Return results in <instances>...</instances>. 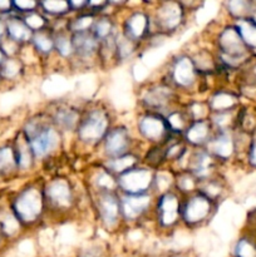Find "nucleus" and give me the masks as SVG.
Instances as JSON below:
<instances>
[{"label":"nucleus","instance_id":"1","mask_svg":"<svg viewBox=\"0 0 256 257\" xmlns=\"http://www.w3.org/2000/svg\"><path fill=\"white\" fill-rule=\"evenodd\" d=\"M13 210L22 222H34L43 211V196L40 191L34 187L22 191L13 203Z\"/></svg>","mask_w":256,"mask_h":257},{"label":"nucleus","instance_id":"2","mask_svg":"<svg viewBox=\"0 0 256 257\" xmlns=\"http://www.w3.org/2000/svg\"><path fill=\"white\" fill-rule=\"evenodd\" d=\"M25 133L34 157L42 158L49 155L59 143V135L52 127H39L33 123L28 125Z\"/></svg>","mask_w":256,"mask_h":257},{"label":"nucleus","instance_id":"3","mask_svg":"<svg viewBox=\"0 0 256 257\" xmlns=\"http://www.w3.org/2000/svg\"><path fill=\"white\" fill-rule=\"evenodd\" d=\"M108 118L102 110H92L79 125L80 140L88 143L100 141L107 133Z\"/></svg>","mask_w":256,"mask_h":257},{"label":"nucleus","instance_id":"4","mask_svg":"<svg viewBox=\"0 0 256 257\" xmlns=\"http://www.w3.org/2000/svg\"><path fill=\"white\" fill-rule=\"evenodd\" d=\"M152 175L145 168H131L119 175L118 183L127 195H143L152 183Z\"/></svg>","mask_w":256,"mask_h":257},{"label":"nucleus","instance_id":"5","mask_svg":"<svg viewBox=\"0 0 256 257\" xmlns=\"http://www.w3.org/2000/svg\"><path fill=\"white\" fill-rule=\"evenodd\" d=\"M211 211V200L205 195L193 196L186 203L182 211L183 218L187 223H198L205 220Z\"/></svg>","mask_w":256,"mask_h":257},{"label":"nucleus","instance_id":"6","mask_svg":"<svg viewBox=\"0 0 256 257\" xmlns=\"http://www.w3.org/2000/svg\"><path fill=\"white\" fill-rule=\"evenodd\" d=\"M218 43H220L221 50L227 59L240 57L245 52V43H243L240 33L235 28H227L223 30L220 35Z\"/></svg>","mask_w":256,"mask_h":257},{"label":"nucleus","instance_id":"7","mask_svg":"<svg viewBox=\"0 0 256 257\" xmlns=\"http://www.w3.org/2000/svg\"><path fill=\"white\" fill-rule=\"evenodd\" d=\"M130 146V136L124 128H115L110 131L105 137V152L110 157H120L124 156Z\"/></svg>","mask_w":256,"mask_h":257},{"label":"nucleus","instance_id":"8","mask_svg":"<svg viewBox=\"0 0 256 257\" xmlns=\"http://www.w3.org/2000/svg\"><path fill=\"white\" fill-rule=\"evenodd\" d=\"M151 198L147 195H125L120 201V211L127 220L140 217L150 206Z\"/></svg>","mask_w":256,"mask_h":257},{"label":"nucleus","instance_id":"9","mask_svg":"<svg viewBox=\"0 0 256 257\" xmlns=\"http://www.w3.org/2000/svg\"><path fill=\"white\" fill-rule=\"evenodd\" d=\"M45 196L55 207H68L72 202V190L68 182L63 180H55L50 182L45 191Z\"/></svg>","mask_w":256,"mask_h":257},{"label":"nucleus","instance_id":"10","mask_svg":"<svg viewBox=\"0 0 256 257\" xmlns=\"http://www.w3.org/2000/svg\"><path fill=\"white\" fill-rule=\"evenodd\" d=\"M183 17L182 8L177 3H165L157 12V23L165 30H172L178 27Z\"/></svg>","mask_w":256,"mask_h":257},{"label":"nucleus","instance_id":"11","mask_svg":"<svg viewBox=\"0 0 256 257\" xmlns=\"http://www.w3.org/2000/svg\"><path fill=\"white\" fill-rule=\"evenodd\" d=\"M180 213L178 200L173 193H166L158 202V217L163 226H172Z\"/></svg>","mask_w":256,"mask_h":257},{"label":"nucleus","instance_id":"12","mask_svg":"<svg viewBox=\"0 0 256 257\" xmlns=\"http://www.w3.org/2000/svg\"><path fill=\"white\" fill-rule=\"evenodd\" d=\"M196 68L188 57H180L176 60L172 69V77L176 84L180 87H188L195 82Z\"/></svg>","mask_w":256,"mask_h":257},{"label":"nucleus","instance_id":"13","mask_svg":"<svg viewBox=\"0 0 256 257\" xmlns=\"http://www.w3.org/2000/svg\"><path fill=\"white\" fill-rule=\"evenodd\" d=\"M140 132L145 138L150 141H158L166 133V123L157 115H146L140 120Z\"/></svg>","mask_w":256,"mask_h":257},{"label":"nucleus","instance_id":"14","mask_svg":"<svg viewBox=\"0 0 256 257\" xmlns=\"http://www.w3.org/2000/svg\"><path fill=\"white\" fill-rule=\"evenodd\" d=\"M98 208H99L102 220L108 226L114 225L120 211V205L118 202L117 197L110 192L103 193L99 197V201H98Z\"/></svg>","mask_w":256,"mask_h":257},{"label":"nucleus","instance_id":"15","mask_svg":"<svg viewBox=\"0 0 256 257\" xmlns=\"http://www.w3.org/2000/svg\"><path fill=\"white\" fill-rule=\"evenodd\" d=\"M7 28V37L14 40L15 43L28 42L33 38V32L28 28L25 22L18 17H9L5 20Z\"/></svg>","mask_w":256,"mask_h":257},{"label":"nucleus","instance_id":"16","mask_svg":"<svg viewBox=\"0 0 256 257\" xmlns=\"http://www.w3.org/2000/svg\"><path fill=\"white\" fill-rule=\"evenodd\" d=\"M98 42L99 40L95 38V35L89 32L75 33L72 39L74 50L83 57L92 55L98 49Z\"/></svg>","mask_w":256,"mask_h":257},{"label":"nucleus","instance_id":"17","mask_svg":"<svg viewBox=\"0 0 256 257\" xmlns=\"http://www.w3.org/2000/svg\"><path fill=\"white\" fill-rule=\"evenodd\" d=\"M148 19L143 13H136L125 23V33L130 39H138L147 32Z\"/></svg>","mask_w":256,"mask_h":257},{"label":"nucleus","instance_id":"18","mask_svg":"<svg viewBox=\"0 0 256 257\" xmlns=\"http://www.w3.org/2000/svg\"><path fill=\"white\" fill-rule=\"evenodd\" d=\"M210 150L216 157L228 158L233 152V141L227 133H220L210 143Z\"/></svg>","mask_w":256,"mask_h":257},{"label":"nucleus","instance_id":"19","mask_svg":"<svg viewBox=\"0 0 256 257\" xmlns=\"http://www.w3.org/2000/svg\"><path fill=\"white\" fill-rule=\"evenodd\" d=\"M210 136V125L205 120H196L186 132V138L192 145H203Z\"/></svg>","mask_w":256,"mask_h":257},{"label":"nucleus","instance_id":"20","mask_svg":"<svg viewBox=\"0 0 256 257\" xmlns=\"http://www.w3.org/2000/svg\"><path fill=\"white\" fill-rule=\"evenodd\" d=\"M15 167L18 166L14 148L10 146L0 147V175H7V173L12 172Z\"/></svg>","mask_w":256,"mask_h":257},{"label":"nucleus","instance_id":"21","mask_svg":"<svg viewBox=\"0 0 256 257\" xmlns=\"http://www.w3.org/2000/svg\"><path fill=\"white\" fill-rule=\"evenodd\" d=\"M237 32L240 33L243 43L256 47V23L242 19L238 22Z\"/></svg>","mask_w":256,"mask_h":257},{"label":"nucleus","instance_id":"22","mask_svg":"<svg viewBox=\"0 0 256 257\" xmlns=\"http://www.w3.org/2000/svg\"><path fill=\"white\" fill-rule=\"evenodd\" d=\"M15 151V158H17V166L20 170H27L30 167L33 162V155L32 150H30L29 143L28 145H18Z\"/></svg>","mask_w":256,"mask_h":257},{"label":"nucleus","instance_id":"23","mask_svg":"<svg viewBox=\"0 0 256 257\" xmlns=\"http://www.w3.org/2000/svg\"><path fill=\"white\" fill-rule=\"evenodd\" d=\"M211 167V158L206 153H200L195 157V160L191 163V170L197 177H205L207 176Z\"/></svg>","mask_w":256,"mask_h":257},{"label":"nucleus","instance_id":"24","mask_svg":"<svg viewBox=\"0 0 256 257\" xmlns=\"http://www.w3.org/2000/svg\"><path fill=\"white\" fill-rule=\"evenodd\" d=\"M78 122V115L70 109H59L55 113V123L64 130H72Z\"/></svg>","mask_w":256,"mask_h":257},{"label":"nucleus","instance_id":"25","mask_svg":"<svg viewBox=\"0 0 256 257\" xmlns=\"http://www.w3.org/2000/svg\"><path fill=\"white\" fill-rule=\"evenodd\" d=\"M135 162H136V158L133 157V156L124 155L112 160L108 166H109V168L113 171V172H117L119 173V175H122V173H124L125 171L131 170L132 166L135 165Z\"/></svg>","mask_w":256,"mask_h":257},{"label":"nucleus","instance_id":"26","mask_svg":"<svg viewBox=\"0 0 256 257\" xmlns=\"http://www.w3.org/2000/svg\"><path fill=\"white\" fill-rule=\"evenodd\" d=\"M235 104V98L228 93H217L211 100V105L216 112H225Z\"/></svg>","mask_w":256,"mask_h":257},{"label":"nucleus","instance_id":"27","mask_svg":"<svg viewBox=\"0 0 256 257\" xmlns=\"http://www.w3.org/2000/svg\"><path fill=\"white\" fill-rule=\"evenodd\" d=\"M20 72V63L14 58H5L0 65V77L5 79H12L17 77Z\"/></svg>","mask_w":256,"mask_h":257},{"label":"nucleus","instance_id":"28","mask_svg":"<svg viewBox=\"0 0 256 257\" xmlns=\"http://www.w3.org/2000/svg\"><path fill=\"white\" fill-rule=\"evenodd\" d=\"M32 40L34 43L35 48L42 53H49L54 48V40L43 32H38L33 34Z\"/></svg>","mask_w":256,"mask_h":257},{"label":"nucleus","instance_id":"29","mask_svg":"<svg viewBox=\"0 0 256 257\" xmlns=\"http://www.w3.org/2000/svg\"><path fill=\"white\" fill-rule=\"evenodd\" d=\"M168 100V92L165 88H156L151 89L146 95V102L153 107H161Z\"/></svg>","mask_w":256,"mask_h":257},{"label":"nucleus","instance_id":"30","mask_svg":"<svg viewBox=\"0 0 256 257\" xmlns=\"http://www.w3.org/2000/svg\"><path fill=\"white\" fill-rule=\"evenodd\" d=\"M40 5H42L45 12L54 15L64 14V13H67L70 9L69 2H62V0H59V2H57V0H49V2L42 3Z\"/></svg>","mask_w":256,"mask_h":257},{"label":"nucleus","instance_id":"31","mask_svg":"<svg viewBox=\"0 0 256 257\" xmlns=\"http://www.w3.org/2000/svg\"><path fill=\"white\" fill-rule=\"evenodd\" d=\"M54 47L55 49L58 50V53H59L60 55H63V57H69L73 53V50H74L72 39H69L65 34H59L55 38Z\"/></svg>","mask_w":256,"mask_h":257},{"label":"nucleus","instance_id":"32","mask_svg":"<svg viewBox=\"0 0 256 257\" xmlns=\"http://www.w3.org/2000/svg\"><path fill=\"white\" fill-rule=\"evenodd\" d=\"M135 52L133 40L130 39L127 35H123L117 39V54L120 59H125Z\"/></svg>","mask_w":256,"mask_h":257},{"label":"nucleus","instance_id":"33","mask_svg":"<svg viewBox=\"0 0 256 257\" xmlns=\"http://www.w3.org/2000/svg\"><path fill=\"white\" fill-rule=\"evenodd\" d=\"M112 23L108 19H105V18H102V19L97 20L93 24V34L95 35L98 40L104 39V38H107L112 33Z\"/></svg>","mask_w":256,"mask_h":257},{"label":"nucleus","instance_id":"34","mask_svg":"<svg viewBox=\"0 0 256 257\" xmlns=\"http://www.w3.org/2000/svg\"><path fill=\"white\" fill-rule=\"evenodd\" d=\"M18 227H19V220L15 215L4 213L3 217L0 218V228H2L3 232L8 233V235H13L18 230Z\"/></svg>","mask_w":256,"mask_h":257},{"label":"nucleus","instance_id":"35","mask_svg":"<svg viewBox=\"0 0 256 257\" xmlns=\"http://www.w3.org/2000/svg\"><path fill=\"white\" fill-rule=\"evenodd\" d=\"M93 24H94V20H93L92 15H82V17L73 20L72 24H70V29L74 33L88 32V29H89Z\"/></svg>","mask_w":256,"mask_h":257},{"label":"nucleus","instance_id":"36","mask_svg":"<svg viewBox=\"0 0 256 257\" xmlns=\"http://www.w3.org/2000/svg\"><path fill=\"white\" fill-rule=\"evenodd\" d=\"M236 257H256V247L248 240H240L235 247Z\"/></svg>","mask_w":256,"mask_h":257},{"label":"nucleus","instance_id":"37","mask_svg":"<svg viewBox=\"0 0 256 257\" xmlns=\"http://www.w3.org/2000/svg\"><path fill=\"white\" fill-rule=\"evenodd\" d=\"M24 22H25V24L28 25V28L32 30V32H34V30L42 29V28L44 27V24H45L44 18H43L42 15L37 14V13H34V12L27 14V17L24 18Z\"/></svg>","mask_w":256,"mask_h":257},{"label":"nucleus","instance_id":"38","mask_svg":"<svg viewBox=\"0 0 256 257\" xmlns=\"http://www.w3.org/2000/svg\"><path fill=\"white\" fill-rule=\"evenodd\" d=\"M97 185L99 186L100 188L105 190V192H110V191L114 188L115 182H114V178L107 172H102L99 176H98V180H97Z\"/></svg>","mask_w":256,"mask_h":257},{"label":"nucleus","instance_id":"39","mask_svg":"<svg viewBox=\"0 0 256 257\" xmlns=\"http://www.w3.org/2000/svg\"><path fill=\"white\" fill-rule=\"evenodd\" d=\"M167 124L172 130L182 131V128L185 127V120H183L182 115L180 113H172V114H170L167 117Z\"/></svg>","mask_w":256,"mask_h":257},{"label":"nucleus","instance_id":"40","mask_svg":"<svg viewBox=\"0 0 256 257\" xmlns=\"http://www.w3.org/2000/svg\"><path fill=\"white\" fill-rule=\"evenodd\" d=\"M37 3L35 2H14L13 3V9H15L17 12H23V13H33L34 9L37 8Z\"/></svg>","mask_w":256,"mask_h":257},{"label":"nucleus","instance_id":"41","mask_svg":"<svg viewBox=\"0 0 256 257\" xmlns=\"http://www.w3.org/2000/svg\"><path fill=\"white\" fill-rule=\"evenodd\" d=\"M227 7L230 8V12L233 15H242L245 12L246 7H247V3L245 2H230L227 4Z\"/></svg>","mask_w":256,"mask_h":257},{"label":"nucleus","instance_id":"42","mask_svg":"<svg viewBox=\"0 0 256 257\" xmlns=\"http://www.w3.org/2000/svg\"><path fill=\"white\" fill-rule=\"evenodd\" d=\"M193 186H195L193 180L191 177H188V176H182V177L180 178V181H178V187L182 191L192 190Z\"/></svg>","mask_w":256,"mask_h":257},{"label":"nucleus","instance_id":"43","mask_svg":"<svg viewBox=\"0 0 256 257\" xmlns=\"http://www.w3.org/2000/svg\"><path fill=\"white\" fill-rule=\"evenodd\" d=\"M13 10L12 2H0V13H10Z\"/></svg>","mask_w":256,"mask_h":257},{"label":"nucleus","instance_id":"44","mask_svg":"<svg viewBox=\"0 0 256 257\" xmlns=\"http://www.w3.org/2000/svg\"><path fill=\"white\" fill-rule=\"evenodd\" d=\"M250 161L253 166H256V143L252 146L250 152Z\"/></svg>","mask_w":256,"mask_h":257},{"label":"nucleus","instance_id":"45","mask_svg":"<svg viewBox=\"0 0 256 257\" xmlns=\"http://www.w3.org/2000/svg\"><path fill=\"white\" fill-rule=\"evenodd\" d=\"M7 35V28H5V22L0 20V42H2L3 38Z\"/></svg>","mask_w":256,"mask_h":257},{"label":"nucleus","instance_id":"46","mask_svg":"<svg viewBox=\"0 0 256 257\" xmlns=\"http://www.w3.org/2000/svg\"><path fill=\"white\" fill-rule=\"evenodd\" d=\"M4 59H5L4 54H3V52H2V50H0V65H2V63L4 62Z\"/></svg>","mask_w":256,"mask_h":257},{"label":"nucleus","instance_id":"47","mask_svg":"<svg viewBox=\"0 0 256 257\" xmlns=\"http://www.w3.org/2000/svg\"><path fill=\"white\" fill-rule=\"evenodd\" d=\"M0 78H2V77H0Z\"/></svg>","mask_w":256,"mask_h":257}]
</instances>
